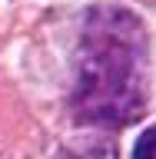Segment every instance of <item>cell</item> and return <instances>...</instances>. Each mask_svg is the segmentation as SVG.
Listing matches in <instances>:
<instances>
[{
    "mask_svg": "<svg viewBox=\"0 0 156 159\" xmlns=\"http://www.w3.org/2000/svg\"><path fill=\"white\" fill-rule=\"evenodd\" d=\"M146 109V33L123 7H97L80 40L73 113L80 123L126 126Z\"/></svg>",
    "mask_w": 156,
    "mask_h": 159,
    "instance_id": "cell-1",
    "label": "cell"
},
{
    "mask_svg": "<svg viewBox=\"0 0 156 159\" xmlns=\"http://www.w3.org/2000/svg\"><path fill=\"white\" fill-rule=\"evenodd\" d=\"M133 159H156V126L143 129L133 146Z\"/></svg>",
    "mask_w": 156,
    "mask_h": 159,
    "instance_id": "cell-2",
    "label": "cell"
}]
</instances>
